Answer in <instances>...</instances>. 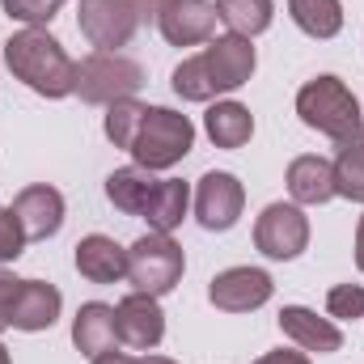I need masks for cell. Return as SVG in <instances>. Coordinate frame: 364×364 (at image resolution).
<instances>
[{
  "label": "cell",
  "mask_w": 364,
  "mask_h": 364,
  "mask_svg": "<svg viewBox=\"0 0 364 364\" xmlns=\"http://www.w3.org/2000/svg\"><path fill=\"white\" fill-rule=\"evenodd\" d=\"M4 64L26 90H34L38 97H68L73 85H77V64L68 60L60 38H51L38 26H26V30L9 34Z\"/></svg>",
  "instance_id": "1"
},
{
  "label": "cell",
  "mask_w": 364,
  "mask_h": 364,
  "mask_svg": "<svg viewBox=\"0 0 364 364\" xmlns=\"http://www.w3.org/2000/svg\"><path fill=\"white\" fill-rule=\"evenodd\" d=\"M296 114L305 127L322 132L335 144H352L360 140V102L339 77H314L296 90Z\"/></svg>",
  "instance_id": "2"
},
{
  "label": "cell",
  "mask_w": 364,
  "mask_h": 364,
  "mask_svg": "<svg viewBox=\"0 0 364 364\" xmlns=\"http://www.w3.org/2000/svg\"><path fill=\"white\" fill-rule=\"evenodd\" d=\"M157 13H161V0H81L77 26L93 51H119L132 43L140 26L157 21Z\"/></svg>",
  "instance_id": "3"
},
{
  "label": "cell",
  "mask_w": 364,
  "mask_h": 364,
  "mask_svg": "<svg viewBox=\"0 0 364 364\" xmlns=\"http://www.w3.org/2000/svg\"><path fill=\"white\" fill-rule=\"evenodd\" d=\"M191 149H195V123L186 114L170 110V106H149L144 110V123H140V132L132 140L136 166H144V170L157 174V170L178 166Z\"/></svg>",
  "instance_id": "4"
},
{
  "label": "cell",
  "mask_w": 364,
  "mask_h": 364,
  "mask_svg": "<svg viewBox=\"0 0 364 364\" xmlns=\"http://www.w3.org/2000/svg\"><path fill=\"white\" fill-rule=\"evenodd\" d=\"M144 85V68L119 51H90L77 64V85L73 93L90 106H110L123 97H136V90Z\"/></svg>",
  "instance_id": "5"
},
{
  "label": "cell",
  "mask_w": 364,
  "mask_h": 364,
  "mask_svg": "<svg viewBox=\"0 0 364 364\" xmlns=\"http://www.w3.org/2000/svg\"><path fill=\"white\" fill-rule=\"evenodd\" d=\"M186 272V255L170 233H144L127 246V279L136 292L166 296Z\"/></svg>",
  "instance_id": "6"
},
{
  "label": "cell",
  "mask_w": 364,
  "mask_h": 364,
  "mask_svg": "<svg viewBox=\"0 0 364 364\" xmlns=\"http://www.w3.org/2000/svg\"><path fill=\"white\" fill-rule=\"evenodd\" d=\"M255 246L275 263L301 259L309 246V216L301 212V203H267L255 220Z\"/></svg>",
  "instance_id": "7"
},
{
  "label": "cell",
  "mask_w": 364,
  "mask_h": 364,
  "mask_svg": "<svg viewBox=\"0 0 364 364\" xmlns=\"http://www.w3.org/2000/svg\"><path fill=\"white\" fill-rule=\"evenodd\" d=\"M246 208V186L233 178L229 170H208L195 186V220L208 233H225L242 220Z\"/></svg>",
  "instance_id": "8"
},
{
  "label": "cell",
  "mask_w": 364,
  "mask_h": 364,
  "mask_svg": "<svg viewBox=\"0 0 364 364\" xmlns=\"http://www.w3.org/2000/svg\"><path fill=\"white\" fill-rule=\"evenodd\" d=\"M199 60H203L216 93L242 90L255 77V64H259L250 38H242V34H216V38H208V47L199 51Z\"/></svg>",
  "instance_id": "9"
},
{
  "label": "cell",
  "mask_w": 364,
  "mask_h": 364,
  "mask_svg": "<svg viewBox=\"0 0 364 364\" xmlns=\"http://www.w3.org/2000/svg\"><path fill=\"white\" fill-rule=\"evenodd\" d=\"M275 284L263 267H229V272L212 275L208 284V301L225 314H250V309H263L272 301Z\"/></svg>",
  "instance_id": "10"
},
{
  "label": "cell",
  "mask_w": 364,
  "mask_h": 364,
  "mask_svg": "<svg viewBox=\"0 0 364 364\" xmlns=\"http://www.w3.org/2000/svg\"><path fill=\"white\" fill-rule=\"evenodd\" d=\"M216 4L212 0H161L157 30L170 47H199L216 38Z\"/></svg>",
  "instance_id": "11"
},
{
  "label": "cell",
  "mask_w": 364,
  "mask_h": 364,
  "mask_svg": "<svg viewBox=\"0 0 364 364\" xmlns=\"http://www.w3.org/2000/svg\"><path fill=\"white\" fill-rule=\"evenodd\" d=\"M114 322H119V343H127L132 352H153L166 339L161 301L149 296V292H127L114 305Z\"/></svg>",
  "instance_id": "12"
},
{
  "label": "cell",
  "mask_w": 364,
  "mask_h": 364,
  "mask_svg": "<svg viewBox=\"0 0 364 364\" xmlns=\"http://www.w3.org/2000/svg\"><path fill=\"white\" fill-rule=\"evenodd\" d=\"M13 216L21 220L26 242H47V237H55L60 225H64V195H60L55 186H47V182H34V186L17 191Z\"/></svg>",
  "instance_id": "13"
},
{
  "label": "cell",
  "mask_w": 364,
  "mask_h": 364,
  "mask_svg": "<svg viewBox=\"0 0 364 364\" xmlns=\"http://www.w3.org/2000/svg\"><path fill=\"white\" fill-rule=\"evenodd\" d=\"M60 309H64V296H60L55 284H47V279H21V288H17V296H13V318H9V326H13V331H26V335L51 331L55 318H60Z\"/></svg>",
  "instance_id": "14"
},
{
  "label": "cell",
  "mask_w": 364,
  "mask_h": 364,
  "mask_svg": "<svg viewBox=\"0 0 364 364\" xmlns=\"http://www.w3.org/2000/svg\"><path fill=\"white\" fill-rule=\"evenodd\" d=\"M279 331L309 356V352H318V356H326V352H339L343 348V331L331 322V318H318L314 309H305V305H284L279 309Z\"/></svg>",
  "instance_id": "15"
},
{
  "label": "cell",
  "mask_w": 364,
  "mask_h": 364,
  "mask_svg": "<svg viewBox=\"0 0 364 364\" xmlns=\"http://www.w3.org/2000/svg\"><path fill=\"white\" fill-rule=\"evenodd\" d=\"M73 343H77V352L81 356H106V352H114L119 348V322H114V305H102V301H90V305H81L77 309V318H73Z\"/></svg>",
  "instance_id": "16"
},
{
  "label": "cell",
  "mask_w": 364,
  "mask_h": 364,
  "mask_svg": "<svg viewBox=\"0 0 364 364\" xmlns=\"http://www.w3.org/2000/svg\"><path fill=\"white\" fill-rule=\"evenodd\" d=\"M77 272L90 284H119L127 279V250L106 233H90L77 242Z\"/></svg>",
  "instance_id": "17"
},
{
  "label": "cell",
  "mask_w": 364,
  "mask_h": 364,
  "mask_svg": "<svg viewBox=\"0 0 364 364\" xmlns=\"http://www.w3.org/2000/svg\"><path fill=\"white\" fill-rule=\"evenodd\" d=\"M288 195L301 208H318L326 199H335V166L318 153H305L288 166Z\"/></svg>",
  "instance_id": "18"
},
{
  "label": "cell",
  "mask_w": 364,
  "mask_h": 364,
  "mask_svg": "<svg viewBox=\"0 0 364 364\" xmlns=\"http://www.w3.org/2000/svg\"><path fill=\"white\" fill-rule=\"evenodd\" d=\"M203 132L216 149H242L255 136V114L242 102H216L203 114Z\"/></svg>",
  "instance_id": "19"
},
{
  "label": "cell",
  "mask_w": 364,
  "mask_h": 364,
  "mask_svg": "<svg viewBox=\"0 0 364 364\" xmlns=\"http://www.w3.org/2000/svg\"><path fill=\"white\" fill-rule=\"evenodd\" d=\"M157 182L161 178H153V170L127 166V170H114V174L106 178V199H110L119 212H127V216H144V208H149Z\"/></svg>",
  "instance_id": "20"
},
{
  "label": "cell",
  "mask_w": 364,
  "mask_h": 364,
  "mask_svg": "<svg viewBox=\"0 0 364 364\" xmlns=\"http://www.w3.org/2000/svg\"><path fill=\"white\" fill-rule=\"evenodd\" d=\"M186 208H191L186 182L182 178H161L157 191H153V199H149V208H144V220H149L153 233H174V229L182 225V216H186Z\"/></svg>",
  "instance_id": "21"
},
{
  "label": "cell",
  "mask_w": 364,
  "mask_h": 364,
  "mask_svg": "<svg viewBox=\"0 0 364 364\" xmlns=\"http://www.w3.org/2000/svg\"><path fill=\"white\" fill-rule=\"evenodd\" d=\"M216 17L229 26V34L255 38L272 26L275 17V0H216Z\"/></svg>",
  "instance_id": "22"
},
{
  "label": "cell",
  "mask_w": 364,
  "mask_h": 364,
  "mask_svg": "<svg viewBox=\"0 0 364 364\" xmlns=\"http://www.w3.org/2000/svg\"><path fill=\"white\" fill-rule=\"evenodd\" d=\"M288 13L309 38H335L343 30V4L339 0H288Z\"/></svg>",
  "instance_id": "23"
},
{
  "label": "cell",
  "mask_w": 364,
  "mask_h": 364,
  "mask_svg": "<svg viewBox=\"0 0 364 364\" xmlns=\"http://www.w3.org/2000/svg\"><path fill=\"white\" fill-rule=\"evenodd\" d=\"M331 166H335V195L364 203V136L352 144H339V157Z\"/></svg>",
  "instance_id": "24"
},
{
  "label": "cell",
  "mask_w": 364,
  "mask_h": 364,
  "mask_svg": "<svg viewBox=\"0 0 364 364\" xmlns=\"http://www.w3.org/2000/svg\"><path fill=\"white\" fill-rule=\"evenodd\" d=\"M144 102H136V97H123V102H110L106 106V123H102V132H106V140L114 144V149H127L132 153V140H136V132H140V123H144Z\"/></svg>",
  "instance_id": "25"
},
{
  "label": "cell",
  "mask_w": 364,
  "mask_h": 364,
  "mask_svg": "<svg viewBox=\"0 0 364 364\" xmlns=\"http://www.w3.org/2000/svg\"><path fill=\"white\" fill-rule=\"evenodd\" d=\"M4 4V13L13 17V21H21V26H51V17L68 4V0H0Z\"/></svg>",
  "instance_id": "26"
},
{
  "label": "cell",
  "mask_w": 364,
  "mask_h": 364,
  "mask_svg": "<svg viewBox=\"0 0 364 364\" xmlns=\"http://www.w3.org/2000/svg\"><path fill=\"white\" fill-rule=\"evenodd\" d=\"M326 314L339 318V322L364 318V284H335L326 292Z\"/></svg>",
  "instance_id": "27"
},
{
  "label": "cell",
  "mask_w": 364,
  "mask_h": 364,
  "mask_svg": "<svg viewBox=\"0 0 364 364\" xmlns=\"http://www.w3.org/2000/svg\"><path fill=\"white\" fill-rule=\"evenodd\" d=\"M21 250H26L21 220L13 216V208H0V263H13Z\"/></svg>",
  "instance_id": "28"
},
{
  "label": "cell",
  "mask_w": 364,
  "mask_h": 364,
  "mask_svg": "<svg viewBox=\"0 0 364 364\" xmlns=\"http://www.w3.org/2000/svg\"><path fill=\"white\" fill-rule=\"evenodd\" d=\"M21 279L13 272H0V335L9 331V318H13V296H17Z\"/></svg>",
  "instance_id": "29"
},
{
  "label": "cell",
  "mask_w": 364,
  "mask_h": 364,
  "mask_svg": "<svg viewBox=\"0 0 364 364\" xmlns=\"http://www.w3.org/2000/svg\"><path fill=\"white\" fill-rule=\"evenodd\" d=\"M250 364H309V356L305 352H267V356H259V360H250Z\"/></svg>",
  "instance_id": "30"
},
{
  "label": "cell",
  "mask_w": 364,
  "mask_h": 364,
  "mask_svg": "<svg viewBox=\"0 0 364 364\" xmlns=\"http://www.w3.org/2000/svg\"><path fill=\"white\" fill-rule=\"evenodd\" d=\"M93 364H136V356H127V352H106V356H97Z\"/></svg>",
  "instance_id": "31"
},
{
  "label": "cell",
  "mask_w": 364,
  "mask_h": 364,
  "mask_svg": "<svg viewBox=\"0 0 364 364\" xmlns=\"http://www.w3.org/2000/svg\"><path fill=\"white\" fill-rule=\"evenodd\" d=\"M356 267L364 272V216H360V225H356Z\"/></svg>",
  "instance_id": "32"
},
{
  "label": "cell",
  "mask_w": 364,
  "mask_h": 364,
  "mask_svg": "<svg viewBox=\"0 0 364 364\" xmlns=\"http://www.w3.org/2000/svg\"><path fill=\"white\" fill-rule=\"evenodd\" d=\"M136 364H178V360H170V356H149V352H144V356H136Z\"/></svg>",
  "instance_id": "33"
},
{
  "label": "cell",
  "mask_w": 364,
  "mask_h": 364,
  "mask_svg": "<svg viewBox=\"0 0 364 364\" xmlns=\"http://www.w3.org/2000/svg\"><path fill=\"white\" fill-rule=\"evenodd\" d=\"M0 364H13V356H9V348L0 343Z\"/></svg>",
  "instance_id": "34"
},
{
  "label": "cell",
  "mask_w": 364,
  "mask_h": 364,
  "mask_svg": "<svg viewBox=\"0 0 364 364\" xmlns=\"http://www.w3.org/2000/svg\"><path fill=\"white\" fill-rule=\"evenodd\" d=\"M360 136H364V110H360Z\"/></svg>",
  "instance_id": "35"
}]
</instances>
